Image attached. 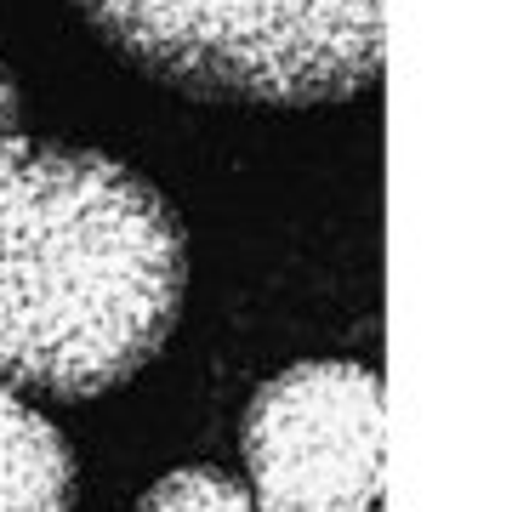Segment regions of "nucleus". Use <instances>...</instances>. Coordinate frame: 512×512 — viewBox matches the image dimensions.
I'll use <instances>...</instances> for the list:
<instances>
[{"instance_id": "423d86ee", "label": "nucleus", "mask_w": 512, "mask_h": 512, "mask_svg": "<svg viewBox=\"0 0 512 512\" xmlns=\"http://www.w3.org/2000/svg\"><path fill=\"white\" fill-rule=\"evenodd\" d=\"M18 109H23V97H18V86H12V74L0 69V143L18 137Z\"/></svg>"}, {"instance_id": "f257e3e1", "label": "nucleus", "mask_w": 512, "mask_h": 512, "mask_svg": "<svg viewBox=\"0 0 512 512\" xmlns=\"http://www.w3.org/2000/svg\"><path fill=\"white\" fill-rule=\"evenodd\" d=\"M183 228L97 148L0 143V382L97 399L165 348L183 313Z\"/></svg>"}, {"instance_id": "7ed1b4c3", "label": "nucleus", "mask_w": 512, "mask_h": 512, "mask_svg": "<svg viewBox=\"0 0 512 512\" xmlns=\"http://www.w3.org/2000/svg\"><path fill=\"white\" fill-rule=\"evenodd\" d=\"M245 473L262 512L382 507V376L353 359H308L256 387Z\"/></svg>"}, {"instance_id": "f03ea898", "label": "nucleus", "mask_w": 512, "mask_h": 512, "mask_svg": "<svg viewBox=\"0 0 512 512\" xmlns=\"http://www.w3.org/2000/svg\"><path fill=\"white\" fill-rule=\"evenodd\" d=\"M171 86L245 103H348L382 80V0H80Z\"/></svg>"}, {"instance_id": "20e7f679", "label": "nucleus", "mask_w": 512, "mask_h": 512, "mask_svg": "<svg viewBox=\"0 0 512 512\" xmlns=\"http://www.w3.org/2000/svg\"><path fill=\"white\" fill-rule=\"evenodd\" d=\"M0 512H74L69 444L6 387H0Z\"/></svg>"}, {"instance_id": "39448f33", "label": "nucleus", "mask_w": 512, "mask_h": 512, "mask_svg": "<svg viewBox=\"0 0 512 512\" xmlns=\"http://www.w3.org/2000/svg\"><path fill=\"white\" fill-rule=\"evenodd\" d=\"M137 512H262V507L217 467H177L160 484H148Z\"/></svg>"}]
</instances>
